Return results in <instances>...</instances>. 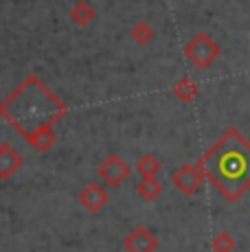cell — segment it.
<instances>
[{
    "instance_id": "12",
    "label": "cell",
    "mask_w": 250,
    "mask_h": 252,
    "mask_svg": "<svg viewBox=\"0 0 250 252\" xmlns=\"http://www.w3.org/2000/svg\"><path fill=\"white\" fill-rule=\"evenodd\" d=\"M211 246H213V252H233L237 241H235L228 232H218V235L213 237V244Z\"/></svg>"
},
{
    "instance_id": "13",
    "label": "cell",
    "mask_w": 250,
    "mask_h": 252,
    "mask_svg": "<svg viewBox=\"0 0 250 252\" xmlns=\"http://www.w3.org/2000/svg\"><path fill=\"white\" fill-rule=\"evenodd\" d=\"M154 35H156V33H154V29L147 22H138L136 27L132 29V37L138 42V44H150L154 40Z\"/></svg>"
},
{
    "instance_id": "9",
    "label": "cell",
    "mask_w": 250,
    "mask_h": 252,
    "mask_svg": "<svg viewBox=\"0 0 250 252\" xmlns=\"http://www.w3.org/2000/svg\"><path fill=\"white\" fill-rule=\"evenodd\" d=\"M136 191L145 202H154V200H158V197L162 195L165 187H162V182L158 180V178H143V180L138 182Z\"/></svg>"
},
{
    "instance_id": "7",
    "label": "cell",
    "mask_w": 250,
    "mask_h": 252,
    "mask_svg": "<svg viewBox=\"0 0 250 252\" xmlns=\"http://www.w3.org/2000/svg\"><path fill=\"white\" fill-rule=\"evenodd\" d=\"M123 248L127 252H156L158 250V237L150 228L138 226L125 237Z\"/></svg>"
},
{
    "instance_id": "6",
    "label": "cell",
    "mask_w": 250,
    "mask_h": 252,
    "mask_svg": "<svg viewBox=\"0 0 250 252\" xmlns=\"http://www.w3.org/2000/svg\"><path fill=\"white\" fill-rule=\"evenodd\" d=\"M108 202H110V193L105 191V187L99 182H90L88 187H84L79 193V204L88 213L103 211V208L108 206Z\"/></svg>"
},
{
    "instance_id": "14",
    "label": "cell",
    "mask_w": 250,
    "mask_h": 252,
    "mask_svg": "<svg viewBox=\"0 0 250 252\" xmlns=\"http://www.w3.org/2000/svg\"><path fill=\"white\" fill-rule=\"evenodd\" d=\"M94 18V11L88 7L86 2H81V4H77V7L73 9V20L77 24H88L90 20Z\"/></svg>"
},
{
    "instance_id": "4",
    "label": "cell",
    "mask_w": 250,
    "mask_h": 252,
    "mask_svg": "<svg viewBox=\"0 0 250 252\" xmlns=\"http://www.w3.org/2000/svg\"><path fill=\"white\" fill-rule=\"evenodd\" d=\"M204 171H202L200 164H185L171 176V184L182 193V195L191 197L202 189L204 184Z\"/></svg>"
},
{
    "instance_id": "8",
    "label": "cell",
    "mask_w": 250,
    "mask_h": 252,
    "mask_svg": "<svg viewBox=\"0 0 250 252\" xmlns=\"http://www.w3.org/2000/svg\"><path fill=\"white\" fill-rule=\"evenodd\" d=\"M22 156L9 143L0 145V180H9L22 169Z\"/></svg>"
},
{
    "instance_id": "10",
    "label": "cell",
    "mask_w": 250,
    "mask_h": 252,
    "mask_svg": "<svg viewBox=\"0 0 250 252\" xmlns=\"http://www.w3.org/2000/svg\"><path fill=\"white\" fill-rule=\"evenodd\" d=\"M198 92H200L198 84H195L193 79H189V77H182V79L174 86V94H176L180 101H185V103L193 101L195 96H198Z\"/></svg>"
},
{
    "instance_id": "3",
    "label": "cell",
    "mask_w": 250,
    "mask_h": 252,
    "mask_svg": "<svg viewBox=\"0 0 250 252\" xmlns=\"http://www.w3.org/2000/svg\"><path fill=\"white\" fill-rule=\"evenodd\" d=\"M185 55L195 68H209V66H213L215 60L222 55V48H219V44L209 33H198V35L185 46Z\"/></svg>"
},
{
    "instance_id": "1",
    "label": "cell",
    "mask_w": 250,
    "mask_h": 252,
    "mask_svg": "<svg viewBox=\"0 0 250 252\" xmlns=\"http://www.w3.org/2000/svg\"><path fill=\"white\" fill-rule=\"evenodd\" d=\"M0 116L31 143L37 134L53 129L66 116V105L42 84L37 77H29L16 92L0 105Z\"/></svg>"
},
{
    "instance_id": "11",
    "label": "cell",
    "mask_w": 250,
    "mask_h": 252,
    "mask_svg": "<svg viewBox=\"0 0 250 252\" xmlns=\"http://www.w3.org/2000/svg\"><path fill=\"white\" fill-rule=\"evenodd\" d=\"M160 169H162V164L156 156H143L141 160L136 162V171L141 173L143 178H158Z\"/></svg>"
},
{
    "instance_id": "2",
    "label": "cell",
    "mask_w": 250,
    "mask_h": 252,
    "mask_svg": "<svg viewBox=\"0 0 250 252\" xmlns=\"http://www.w3.org/2000/svg\"><path fill=\"white\" fill-rule=\"evenodd\" d=\"M204 176L228 202H237L250 189V143L239 129H228L202 156Z\"/></svg>"
},
{
    "instance_id": "5",
    "label": "cell",
    "mask_w": 250,
    "mask_h": 252,
    "mask_svg": "<svg viewBox=\"0 0 250 252\" xmlns=\"http://www.w3.org/2000/svg\"><path fill=\"white\" fill-rule=\"evenodd\" d=\"M99 176L108 187H121L132 176V167L121 156H108L99 167Z\"/></svg>"
}]
</instances>
